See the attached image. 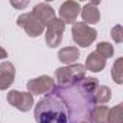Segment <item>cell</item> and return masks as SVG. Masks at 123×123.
Wrapping results in <instances>:
<instances>
[{"label":"cell","mask_w":123,"mask_h":123,"mask_svg":"<svg viewBox=\"0 0 123 123\" xmlns=\"http://www.w3.org/2000/svg\"><path fill=\"white\" fill-rule=\"evenodd\" d=\"M96 52H97L100 56H103L104 59H107V58H110V56L113 55L114 49H113L111 43H109V42H100V43L97 45V48H96Z\"/></svg>","instance_id":"19"},{"label":"cell","mask_w":123,"mask_h":123,"mask_svg":"<svg viewBox=\"0 0 123 123\" xmlns=\"http://www.w3.org/2000/svg\"><path fill=\"white\" fill-rule=\"evenodd\" d=\"M84 77H86V68L81 64H71L67 67H61L55 71L56 86H61V87L71 86Z\"/></svg>","instance_id":"3"},{"label":"cell","mask_w":123,"mask_h":123,"mask_svg":"<svg viewBox=\"0 0 123 123\" xmlns=\"http://www.w3.org/2000/svg\"><path fill=\"white\" fill-rule=\"evenodd\" d=\"M32 16H35L45 28L52 22V20H55L56 18H55V12H54V9L48 5V3H38L35 7H33V10H32V13H31Z\"/></svg>","instance_id":"10"},{"label":"cell","mask_w":123,"mask_h":123,"mask_svg":"<svg viewBox=\"0 0 123 123\" xmlns=\"http://www.w3.org/2000/svg\"><path fill=\"white\" fill-rule=\"evenodd\" d=\"M109 123H123V104H117L109 111Z\"/></svg>","instance_id":"18"},{"label":"cell","mask_w":123,"mask_h":123,"mask_svg":"<svg viewBox=\"0 0 123 123\" xmlns=\"http://www.w3.org/2000/svg\"><path fill=\"white\" fill-rule=\"evenodd\" d=\"M78 56H80V51L75 46H65L62 49H59V52H58V59L62 64H70L71 65L78 59Z\"/></svg>","instance_id":"14"},{"label":"cell","mask_w":123,"mask_h":123,"mask_svg":"<svg viewBox=\"0 0 123 123\" xmlns=\"http://www.w3.org/2000/svg\"><path fill=\"white\" fill-rule=\"evenodd\" d=\"M71 33H73L74 42L78 46H83V48L91 45L97 38V31L94 28H91V26H88L86 23H78V22H75L73 25Z\"/></svg>","instance_id":"4"},{"label":"cell","mask_w":123,"mask_h":123,"mask_svg":"<svg viewBox=\"0 0 123 123\" xmlns=\"http://www.w3.org/2000/svg\"><path fill=\"white\" fill-rule=\"evenodd\" d=\"M5 58H7V52H6L5 48L0 46V59H5Z\"/></svg>","instance_id":"22"},{"label":"cell","mask_w":123,"mask_h":123,"mask_svg":"<svg viewBox=\"0 0 123 123\" xmlns=\"http://www.w3.org/2000/svg\"><path fill=\"white\" fill-rule=\"evenodd\" d=\"M6 100L10 106H13L15 109H18L20 111H29L33 106V96L28 91L12 90L7 93Z\"/></svg>","instance_id":"5"},{"label":"cell","mask_w":123,"mask_h":123,"mask_svg":"<svg viewBox=\"0 0 123 123\" xmlns=\"http://www.w3.org/2000/svg\"><path fill=\"white\" fill-rule=\"evenodd\" d=\"M111 78L116 84L123 83V58H117L111 67Z\"/></svg>","instance_id":"17"},{"label":"cell","mask_w":123,"mask_h":123,"mask_svg":"<svg viewBox=\"0 0 123 123\" xmlns=\"http://www.w3.org/2000/svg\"><path fill=\"white\" fill-rule=\"evenodd\" d=\"M111 38H113V39H114V42H117V43H120V42L123 41L122 26H120V25H117V26H114V28L111 29Z\"/></svg>","instance_id":"20"},{"label":"cell","mask_w":123,"mask_h":123,"mask_svg":"<svg viewBox=\"0 0 123 123\" xmlns=\"http://www.w3.org/2000/svg\"><path fill=\"white\" fill-rule=\"evenodd\" d=\"M33 116L36 123H68L64 101L52 91L46 93L38 104H35Z\"/></svg>","instance_id":"2"},{"label":"cell","mask_w":123,"mask_h":123,"mask_svg":"<svg viewBox=\"0 0 123 123\" xmlns=\"http://www.w3.org/2000/svg\"><path fill=\"white\" fill-rule=\"evenodd\" d=\"M18 26L23 28L25 32L32 36V38H36L39 35H42V32L45 31V26L35 18L32 16L31 13H23L18 18Z\"/></svg>","instance_id":"6"},{"label":"cell","mask_w":123,"mask_h":123,"mask_svg":"<svg viewBox=\"0 0 123 123\" xmlns=\"http://www.w3.org/2000/svg\"><path fill=\"white\" fill-rule=\"evenodd\" d=\"M104 67H106V59L103 56H100L94 51V52H91L87 56V59H86V67L84 68H87L88 71H93V73H100Z\"/></svg>","instance_id":"13"},{"label":"cell","mask_w":123,"mask_h":123,"mask_svg":"<svg viewBox=\"0 0 123 123\" xmlns=\"http://www.w3.org/2000/svg\"><path fill=\"white\" fill-rule=\"evenodd\" d=\"M15 65L9 61H5V62L0 64V90H7L12 83L15 81Z\"/></svg>","instance_id":"11"},{"label":"cell","mask_w":123,"mask_h":123,"mask_svg":"<svg viewBox=\"0 0 123 123\" xmlns=\"http://www.w3.org/2000/svg\"><path fill=\"white\" fill-rule=\"evenodd\" d=\"M81 12V6L77 2H65L59 7V19L65 25L67 23H75L77 16Z\"/></svg>","instance_id":"9"},{"label":"cell","mask_w":123,"mask_h":123,"mask_svg":"<svg viewBox=\"0 0 123 123\" xmlns=\"http://www.w3.org/2000/svg\"><path fill=\"white\" fill-rule=\"evenodd\" d=\"M12 6H15V7H18V9H23V7H26V6H28V2H23V3H16V2H12Z\"/></svg>","instance_id":"21"},{"label":"cell","mask_w":123,"mask_h":123,"mask_svg":"<svg viewBox=\"0 0 123 123\" xmlns=\"http://www.w3.org/2000/svg\"><path fill=\"white\" fill-rule=\"evenodd\" d=\"M64 29H65V23L61 20V19L52 20V22L46 26V35H45L46 45L51 46V48L58 46V45L61 43V41H62Z\"/></svg>","instance_id":"7"},{"label":"cell","mask_w":123,"mask_h":123,"mask_svg":"<svg viewBox=\"0 0 123 123\" xmlns=\"http://www.w3.org/2000/svg\"><path fill=\"white\" fill-rule=\"evenodd\" d=\"M80 123H90V120H83V122H80Z\"/></svg>","instance_id":"23"},{"label":"cell","mask_w":123,"mask_h":123,"mask_svg":"<svg viewBox=\"0 0 123 123\" xmlns=\"http://www.w3.org/2000/svg\"><path fill=\"white\" fill-rule=\"evenodd\" d=\"M97 87V78L84 77L71 86H54L51 91L64 101L68 114V123H80L83 120H88L91 110L96 107L94 94Z\"/></svg>","instance_id":"1"},{"label":"cell","mask_w":123,"mask_h":123,"mask_svg":"<svg viewBox=\"0 0 123 123\" xmlns=\"http://www.w3.org/2000/svg\"><path fill=\"white\" fill-rule=\"evenodd\" d=\"M111 97V91L107 86H98L97 90H96V94H94V101L96 104H106Z\"/></svg>","instance_id":"16"},{"label":"cell","mask_w":123,"mask_h":123,"mask_svg":"<svg viewBox=\"0 0 123 123\" xmlns=\"http://www.w3.org/2000/svg\"><path fill=\"white\" fill-rule=\"evenodd\" d=\"M97 5H98V2L87 3V5H84V7H83L81 12H80L81 16H83L84 23H86V25L88 23V26L93 25V23H97V22L100 20V12H98V9H97Z\"/></svg>","instance_id":"12"},{"label":"cell","mask_w":123,"mask_h":123,"mask_svg":"<svg viewBox=\"0 0 123 123\" xmlns=\"http://www.w3.org/2000/svg\"><path fill=\"white\" fill-rule=\"evenodd\" d=\"M54 78H51L49 75H41L36 77L33 80H29L26 87H28V93L33 94H46L54 88Z\"/></svg>","instance_id":"8"},{"label":"cell","mask_w":123,"mask_h":123,"mask_svg":"<svg viewBox=\"0 0 123 123\" xmlns=\"http://www.w3.org/2000/svg\"><path fill=\"white\" fill-rule=\"evenodd\" d=\"M109 111L107 106H96L90 113V123H109Z\"/></svg>","instance_id":"15"}]
</instances>
